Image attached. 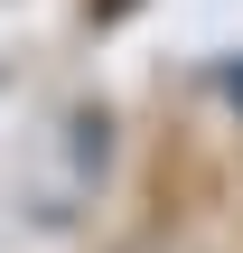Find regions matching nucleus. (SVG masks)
I'll return each mask as SVG.
<instances>
[]
</instances>
